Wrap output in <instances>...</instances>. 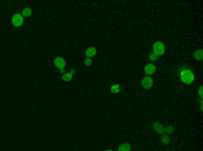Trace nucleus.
<instances>
[{
  "mask_svg": "<svg viewBox=\"0 0 203 151\" xmlns=\"http://www.w3.org/2000/svg\"><path fill=\"white\" fill-rule=\"evenodd\" d=\"M165 132H169V134H172V132H175V128L172 126H169L168 128H165Z\"/></svg>",
  "mask_w": 203,
  "mask_h": 151,
  "instance_id": "nucleus-16",
  "label": "nucleus"
},
{
  "mask_svg": "<svg viewBox=\"0 0 203 151\" xmlns=\"http://www.w3.org/2000/svg\"><path fill=\"white\" fill-rule=\"evenodd\" d=\"M180 80H182V82H184V84H192L195 80L194 71L187 66L182 67V69H180Z\"/></svg>",
  "mask_w": 203,
  "mask_h": 151,
  "instance_id": "nucleus-1",
  "label": "nucleus"
},
{
  "mask_svg": "<svg viewBox=\"0 0 203 151\" xmlns=\"http://www.w3.org/2000/svg\"><path fill=\"white\" fill-rule=\"evenodd\" d=\"M153 53L157 57H161L164 53H165V46H164V43L160 42V41H157V42L153 43Z\"/></svg>",
  "mask_w": 203,
  "mask_h": 151,
  "instance_id": "nucleus-2",
  "label": "nucleus"
},
{
  "mask_svg": "<svg viewBox=\"0 0 203 151\" xmlns=\"http://www.w3.org/2000/svg\"><path fill=\"white\" fill-rule=\"evenodd\" d=\"M199 97H203V88L202 86L199 88Z\"/></svg>",
  "mask_w": 203,
  "mask_h": 151,
  "instance_id": "nucleus-18",
  "label": "nucleus"
},
{
  "mask_svg": "<svg viewBox=\"0 0 203 151\" xmlns=\"http://www.w3.org/2000/svg\"><path fill=\"white\" fill-rule=\"evenodd\" d=\"M23 22H25V18L22 16V14H15L12 16L11 23H12V26H15V27H21V26L23 24Z\"/></svg>",
  "mask_w": 203,
  "mask_h": 151,
  "instance_id": "nucleus-4",
  "label": "nucleus"
},
{
  "mask_svg": "<svg viewBox=\"0 0 203 151\" xmlns=\"http://www.w3.org/2000/svg\"><path fill=\"white\" fill-rule=\"evenodd\" d=\"M161 142L164 143V144H168V143L171 142V138H169V136H167V135H162V139H161Z\"/></svg>",
  "mask_w": 203,
  "mask_h": 151,
  "instance_id": "nucleus-14",
  "label": "nucleus"
},
{
  "mask_svg": "<svg viewBox=\"0 0 203 151\" xmlns=\"http://www.w3.org/2000/svg\"><path fill=\"white\" fill-rule=\"evenodd\" d=\"M130 150H131L130 143H122V144L118 147V151H130Z\"/></svg>",
  "mask_w": 203,
  "mask_h": 151,
  "instance_id": "nucleus-9",
  "label": "nucleus"
},
{
  "mask_svg": "<svg viewBox=\"0 0 203 151\" xmlns=\"http://www.w3.org/2000/svg\"><path fill=\"white\" fill-rule=\"evenodd\" d=\"M84 63H85L87 66H89V65H92V61H91V58H85V61H84Z\"/></svg>",
  "mask_w": 203,
  "mask_h": 151,
  "instance_id": "nucleus-17",
  "label": "nucleus"
},
{
  "mask_svg": "<svg viewBox=\"0 0 203 151\" xmlns=\"http://www.w3.org/2000/svg\"><path fill=\"white\" fill-rule=\"evenodd\" d=\"M72 77H73V73H72V71H69V73H64V74H62V80L64 81H71Z\"/></svg>",
  "mask_w": 203,
  "mask_h": 151,
  "instance_id": "nucleus-12",
  "label": "nucleus"
},
{
  "mask_svg": "<svg viewBox=\"0 0 203 151\" xmlns=\"http://www.w3.org/2000/svg\"><path fill=\"white\" fill-rule=\"evenodd\" d=\"M106 151H112V150H106Z\"/></svg>",
  "mask_w": 203,
  "mask_h": 151,
  "instance_id": "nucleus-19",
  "label": "nucleus"
},
{
  "mask_svg": "<svg viewBox=\"0 0 203 151\" xmlns=\"http://www.w3.org/2000/svg\"><path fill=\"white\" fill-rule=\"evenodd\" d=\"M144 71H145L146 76H152L156 73V65H153V63H148V65H145V69H144Z\"/></svg>",
  "mask_w": 203,
  "mask_h": 151,
  "instance_id": "nucleus-6",
  "label": "nucleus"
},
{
  "mask_svg": "<svg viewBox=\"0 0 203 151\" xmlns=\"http://www.w3.org/2000/svg\"><path fill=\"white\" fill-rule=\"evenodd\" d=\"M153 130L156 131V132H158V134H161V135H164L165 134V127L162 126L161 123H153Z\"/></svg>",
  "mask_w": 203,
  "mask_h": 151,
  "instance_id": "nucleus-7",
  "label": "nucleus"
},
{
  "mask_svg": "<svg viewBox=\"0 0 203 151\" xmlns=\"http://www.w3.org/2000/svg\"><path fill=\"white\" fill-rule=\"evenodd\" d=\"M194 58L198 59V61H202L203 59V51L202 50H196L194 53Z\"/></svg>",
  "mask_w": 203,
  "mask_h": 151,
  "instance_id": "nucleus-11",
  "label": "nucleus"
},
{
  "mask_svg": "<svg viewBox=\"0 0 203 151\" xmlns=\"http://www.w3.org/2000/svg\"><path fill=\"white\" fill-rule=\"evenodd\" d=\"M119 90H120V86L118 84H114L111 86V92L112 93H119Z\"/></svg>",
  "mask_w": 203,
  "mask_h": 151,
  "instance_id": "nucleus-13",
  "label": "nucleus"
},
{
  "mask_svg": "<svg viewBox=\"0 0 203 151\" xmlns=\"http://www.w3.org/2000/svg\"><path fill=\"white\" fill-rule=\"evenodd\" d=\"M54 65H56V67H57L61 73H64V69H65V66H66V62L62 57H56V58H54Z\"/></svg>",
  "mask_w": 203,
  "mask_h": 151,
  "instance_id": "nucleus-3",
  "label": "nucleus"
},
{
  "mask_svg": "<svg viewBox=\"0 0 203 151\" xmlns=\"http://www.w3.org/2000/svg\"><path fill=\"white\" fill-rule=\"evenodd\" d=\"M22 16H23V18H29V16H31V8L26 7V8L22 10Z\"/></svg>",
  "mask_w": 203,
  "mask_h": 151,
  "instance_id": "nucleus-10",
  "label": "nucleus"
},
{
  "mask_svg": "<svg viewBox=\"0 0 203 151\" xmlns=\"http://www.w3.org/2000/svg\"><path fill=\"white\" fill-rule=\"evenodd\" d=\"M157 58H158V57H157V55H156V54H154V53H150V54H149V59H150V61H152V62H154V61H157Z\"/></svg>",
  "mask_w": 203,
  "mask_h": 151,
  "instance_id": "nucleus-15",
  "label": "nucleus"
},
{
  "mask_svg": "<svg viewBox=\"0 0 203 151\" xmlns=\"http://www.w3.org/2000/svg\"><path fill=\"white\" fill-rule=\"evenodd\" d=\"M142 86L145 89H149L153 86V78L150 77V76H145L144 78H142Z\"/></svg>",
  "mask_w": 203,
  "mask_h": 151,
  "instance_id": "nucleus-5",
  "label": "nucleus"
},
{
  "mask_svg": "<svg viewBox=\"0 0 203 151\" xmlns=\"http://www.w3.org/2000/svg\"><path fill=\"white\" fill-rule=\"evenodd\" d=\"M98 54V50H96L95 47H87L85 49V57L87 58H92V57H95Z\"/></svg>",
  "mask_w": 203,
  "mask_h": 151,
  "instance_id": "nucleus-8",
  "label": "nucleus"
}]
</instances>
